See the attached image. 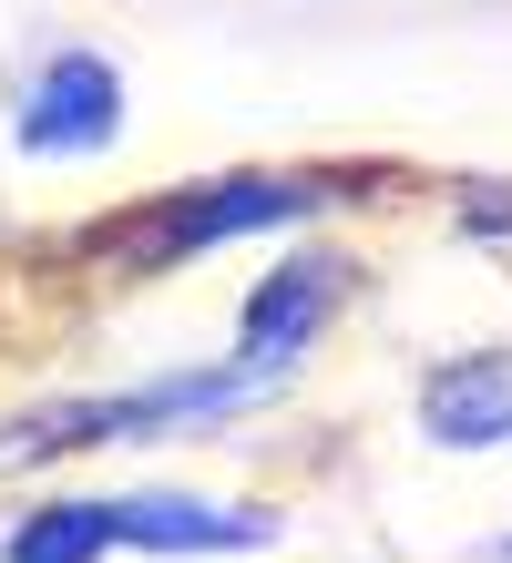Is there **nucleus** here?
I'll list each match as a JSON object with an SVG mask.
<instances>
[{
    "label": "nucleus",
    "instance_id": "nucleus-7",
    "mask_svg": "<svg viewBox=\"0 0 512 563\" xmlns=\"http://www.w3.org/2000/svg\"><path fill=\"white\" fill-rule=\"evenodd\" d=\"M113 553V522H102V503H31L11 512V533H0V563H102Z\"/></svg>",
    "mask_w": 512,
    "mask_h": 563
},
{
    "label": "nucleus",
    "instance_id": "nucleus-4",
    "mask_svg": "<svg viewBox=\"0 0 512 563\" xmlns=\"http://www.w3.org/2000/svg\"><path fill=\"white\" fill-rule=\"evenodd\" d=\"M113 553H154V563H195V553H266L287 533L277 503H205V492H113L102 503Z\"/></svg>",
    "mask_w": 512,
    "mask_h": 563
},
{
    "label": "nucleus",
    "instance_id": "nucleus-2",
    "mask_svg": "<svg viewBox=\"0 0 512 563\" xmlns=\"http://www.w3.org/2000/svg\"><path fill=\"white\" fill-rule=\"evenodd\" d=\"M257 400H277V379L236 369V358H195V369H164V379H133V389H92V400H42L31 420L0 430V472L113 451V441H154V430H195V420H236Z\"/></svg>",
    "mask_w": 512,
    "mask_h": 563
},
{
    "label": "nucleus",
    "instance_id": "nucleus-1",
    "mask_svg": "<svg viewBox=\"0 0 512 563\" xmlns=\"http://www.w3.org/2000/svg\"><path fill=\"white\" fill-rule=\"evenodd\" d=\"M338 206V175L318 164H236V175H195V185H164L144 216L102 225V256L123 277H164V267H195L236 236H287V225H318Z\"/></svg>",
    "mask_w": 512,
    "mask_h": 563
},
{
    "label": "nucleus",
    "instance_id": "nucleus-3",
    "mask_svg": "<svg viewBox=\"0 0 512 563\" xmlns=\"http://www.w3.org/2000/svg\"><path fill=\"white\" fill-rule=\"evenodd\" d=\"M349 287H359V267L338 246H297V256H277L257 287H247V308H236V369H257V379H277V389H297V369L318 358V339H328V318L349 308Z\"/></svg>",
    "mask_w": 512,
    "mask_h": 563
},
{
    "label": "nucleus",
    "instance_id": "nucleus-8",
    "mask_svg": "<svg viewBox=\"0 0 512 563\" xmlns=\"http://www.w3.org/2000/svg\"><path fill=\"white\" fill-rule=\"evenodd\" d=\"M461 225H471V236H512V185H471Z\"/></svg>",
    "mask_w": 512,
    "mask_h": 563
},
{
    "label": "nucleus",
    "instance_id": "nucleus-6",
    "mask_svg": "<svg viewBox=\"0 0 512 563\" xmlns=\"http://www.w3.org/2000/svg\"><path fill=\"white\" fill-rule=\"evenodd\" d=\"M421 441L431 451H512V349H461L421 369Z\"/></svg>",
    "mask_w": 512,
    "mask_h": 563
},
{
    "label": "nucleus",
    "instance_id": "nucleus-5",
    "mask_svg": "<svg viewBox=\"0 0 512 563\" xmlns=\"http://www.w3.org/2000/svg\"><path fill=\"white\" fill-rule=\"evenodd\" d=\"M123 134V73L102 52H52L42 73L21 82V113H11V144L42 154V164H73V154H102Z\"/></svg>",
    "mask_w": 512,
    "mask_h": 563
}]
</instances>
